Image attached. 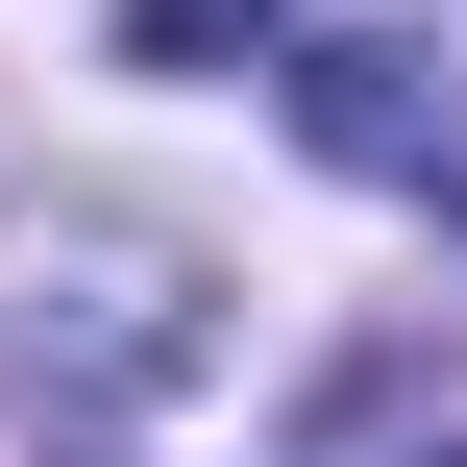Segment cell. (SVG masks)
<instances>
[{
	"label": "cell",
	"instance_id": "2",
	"mask_svg": "<svg viewBox=\"0 0 467 467\" xmlns=\"http://www.w3.org/2000/svg\"><path fill=\"white\" fill-rule=\"evenodd\" d=\"M246 25H296V0H123V49H148V74H222Z\"/></svg>",
	"mask_w": 467,
	"mask_h": 467
},
{
	"label": "cell",
	"instance_id": "3",
	"mask_svg": "<svg viewBox=\"0 0 467 467\" xmlns=\"http://www.w3.org/2000/svg\"><path fill=\"white\" fill-rule=\"evenodd\" d=\"M443 467H467V443H443Z\"/></svg>",
	"mask_w": 467,
	"mask_h": 467
},
{
	"label": "cell",
	"instance_id": "1",
	"mask_svg": "<svg viewBox=\"0 0 467 467\" xmlns=\"http://www.w3.org/2000/svg\"><path fill=\"white\" fill-rule=\"evenodd\" d=\"M296 123H320V172H394V197H467V49H320L296 74Z\"/></svg>",
	"mask_w": 467,
	"mask_h": 467
}]
</instances>
